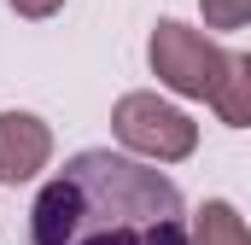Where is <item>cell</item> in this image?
Returning a JSON list of instances; mask_svg holds the SVG:
<instances>
[{
    "label": "cell",
    "mask_w": 251,
    "mask_h": 245,
    "mask_svg": "<svg viewBox=\"0 0 251 245\" xmlns=\"http://www.w3.org/2000/svg\"><path fill=\"white\" fill-rule=\"evenodd\" d=\"M24 245H187L181 187L140 158L88 146L35 193Z\"/></svg>",
    "instance_id": "obj_1"
},
{
    "label": "cell",
    "mask_w": 251,
    "mask_h": 245,
    "mask_svg": "<svg viewBox=\"0 0 251 245\" xmlns=\"http://www.w3.org/2000/svg\"><path fill=\"white\" fill-rule=\"evenodd\" d=\"M146 59H152V76H158L164 88H176V94H187V99H210L234 53H222V47H216L204 29H193V24L158 18V29H152V41H146Z\"/></svg>",
    "instance_id": "obj_2"
},
{
    "label": "cell",
    "mask_w": 251,
    "mask_h": 245,
    "mask_svg": "<svg viewBox=\"0 0 251 245\" xmlns=\"http://www.w3.org/2000/svg\"><path fill=\"white\" fill-rule=\"evenodd\" d=\"M111 134L134 158H152V164H181L199 146V122L176 105H164L158 94H123L111 105Z\"/></svg>",
    "instance_id": "obj_3"
},
{
    "label": "cell",
    "mask_w": 251,
    "mask_h": 245,
    "mask_svg": "<svg viewBox=\"0 0 251 245\" xmlns=\"http://www.w3.org/2000/svg\"><path fill=\"white\" fill-rule=\"evenodd\" d=\"M53 158V128L29 111H0V181L18 187L29 175H41Z\"/></svg>",
    "instance_id": "obj_4"
},
{
    "label": "cell",
    "mask_w": 251,
    "mask_h": 245,
    "mask_svg": "<svg viewBox=\"0 0 251 245\" xmlns=\"http://www.w3.org/2000/svg\"><path fill=\"white\" fill-rule=\"evenodd\" d=\"M187 245H251V228L228 198H204L187 228Z\"/></svg>",
    "instance_id": "obj_5"
},
{
    "label": "cell",
    "mask_w": 251,
    "mask_h": 245,
    "mask_svg": "<svg viewBox=\"0 0 251 245\" xmlns=\"http://www.w3.org/2000/svg\"><path fill=\"white\" fill-rule=\"evenodd\" d=\"M210 105H216V117L228 122V128H251V53H234L228 59Z\"/></svg>",
    "instance_id": "obj_6"
},
{
    "label": "cell",
    "mask_w": 251,
    "mask_h": 245,
    "mask_svg": "<svg viewBox=\"0 0 251 245\" xmlns=\"http://www.w3.org/2000/svg\"><path fill=\"white\" fill-rule=\"evenodd\" d=\"M204 6V24L210 29H240L251 24V0H199Z\"/></svg>",
    "instance_id": "obj_7"
},
{
    "label": "cell",
    "mask_w": 251,
    "mask_h": 245,
    "mask_svg": "<svg viewBox=\"0 0 251 245\" xmlns=\"http://www.w3.org/2000/svg\"><path fill=\"white\" fill-rule=\"evenodd\" d=\"M59 6H64V0H12V12H18V18H53Z\"/></svg>",
    "instance_id": "obj_8"
}]
</instances>
